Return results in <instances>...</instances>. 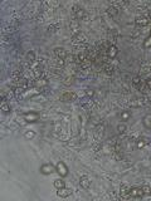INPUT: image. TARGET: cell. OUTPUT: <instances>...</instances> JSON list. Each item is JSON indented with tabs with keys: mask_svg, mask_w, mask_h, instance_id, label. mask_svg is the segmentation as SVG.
<instances>
[{
	"mask_svg": "<svg viewBox=\"0 0 151 201\" xmlns=\"http://www.w3.org/2000/svg\"><path fill=\"white\" fill-rule=\"evenodd\" d=\"M27 60L30 62V63H33V62L35 60V54H34L33 50H29L28 53H27Z\"/></svg>",
	"mask_w": 151,
	"mask_h": 201,
	"instance_id": "obj_22",
	"label": "cell"
},
{
	"mask_svg": "<svg viewBox=\"0 0 151 201\" xmlns=\"http://www.w3.org/2000/svg\"><path fill=\"white\" fill-rule=\"evenodd\" d=\"M53 185H54V187H56L57 190H59V189H62V187H66V182H64V181H63V180H62V179L54 180Z\"/></svg>",
	"mask_w": 151,
	"mask_h": 201,
	"instance_id": "obj_17",
	"label": "cell"
},
{
	"mask_svg": "<svg viewBox=\"0 0 151 201\" xmlns=\"http://www.w3.org/2000/svg\"><path fill=\"white\" fill-rule=\"evenodd\" d=\"M146 87L149 88V89H151V78H149V79H146Z\"/></svg>",
	"mask_w": 151,
	"mask_h": 201,
	"instance_id": "obj_28",
	"label": "cell"
},
{
	"mask_svg": "<svg viewBox=\"0 0 151 201\" xmlns=\"http://www.w3.org/2000/svg\"><path fill=\"white\" fill-rule=\"evenodd\" d=\"M71 30L73 32V34H78L81 32V23L78 19H74L71 22Z\"/></svg>",
	"mask_w": 151,
	"mask_h": 201,
	"instance_id": "obj_13",
	"label": "cell"
},
{
	"mask_svg": "<svg viewBox=\"0 0 151 201\" xmlns=\"http://www.w3.org/2000/svg\"><path fill=\"white\" fill-rule=\"evenodd\" d=\"M54 54L57 55L58 59H64V60H66V58H67V50L64 49V48H62V47H57L56 49H54Z\"/></svg>",
	"mask_w": 151,
	"mask_h": 201,
	"instance_id": "obj_12",
	"label": "cell"
},
{
	"mask_svg": "<svg viewBox=\"0 0 151 201\" xmlns=\"http://www.w3.org/2000/svg\"><path fill=\"white\" fill-rule=\"evenodd\" d=\"M126 130H127V127H126V124H121V123H120L118 124V126H117V131H118V132L120 133H123V132H126Z\"/></svg>",
	"mask_w": 151,
	"mask_h": 201,
	"instance_id": "obj_26",
	"label": "cell"
},
{
	"mask_svg": "<svg viewBox=\"0 0 151 201\" xmlns=\"http://www.w3.org/2000/svg\"><path fill=\"white\" fill-rule=\"evenodd\" d=\"M103 71L107 75H112L113 73V67L111 65V63H103Z\"/></svg>",
	"mask_w": 151,
	"mask_h": 201,
	"instance_id": "obj_16",
	"label": "cell"
},
{
	"mask_svg": "<svg viewBox=\"0 0 151 201\" xmlns=\"http://www.w3.org/2000/svg\"><path fill=\"white\" fill-rule=\"evenodd\" d=\"M40 114L38 112H33V111H30V112H27L23 114V120L25 121V122L28 123H33V122H37L38 120H39Z\"/></svg>",
	"mask_w": 151,
	"mask_h": 201,
	"instance_id": "obj_3",
	"label": "cell"
},
{
	"mask_svg": "<svg viewBox=\"0 0 151 201\" xmlns=\"http://www.w3.org/2000/svg\"><path fill=\"white\" fill-rule=\"evenodd\" d=\"M86 93H87V96L88 97H92V96H93V91H92V89H87V92H86Z\"/></svg>",
	"mask_w": 151,
	"mask_h": 201,
	"instance_id": "obj_29",
	"label": "cell"
},
{
	"mask_svg": "<svg viewBox=\"0 0 151 201\" xmlns=\"http://www.w3.org/2000/svg\"><path fill=\"white\" fill-rule=\"evenodd\" d=\"M48 84V81L47 79H38V81L35 82V86L37 87H44V86Z\"/></svg>",
	"mask_w": 151,
	"mask_h": 201,
	"instance_id": "obj_25",
	"label": "cell"
},
{
	"mask_svg": "<svg viewBox=\"0 0 151 201\" xmlns=\"http://www.w3.org/2000/svg\"><path fill=\"white\" fill-rule=\"evenodd\" d=\"M76 98H77V94H76L74 92H66L59 97V99L62 102H72V100H74Z\"/></svg>",
	"mask_w": 151,
	"mask_h": 201,
	"instance_id": "obj_9",
	"label": "cell"
},
{
	"mask_svg": "<svg viewBox=\"0 0 151 201\" xmlns=\"http://www.w3.org/2000/svg\"><path fill=\"white\" fill-rule=\"evenodd\" d=\"M39 171L42 175H52L54 171H56V166H54L53 164H50V162H48V164H43L42 166L39 167Z\"/></svg>",
	"mask_w": 151,
	"mask_h": 201,
	"instance_id": "obj_1",
	"label": "cell"
},
{
	"mask_svg": "<svg viewBox=\"0 0 151 201\" xmlns=\"http://www.w3.org/2000/svg\"><path fill=\"white\" fill-rule=\"evenodd\" d=\"M130 186L127 185H122L121 186V191H120V194H121V197H123V199H129L130 197Z\"/></svg>",
	"mask_w": 151,
	"mask_h": 201,
	"instance_id": "obj_15",
	"label": "cell"
},
{
	"mask_svg": "<svg viewBox=\"0 0 151 201\" xmlns=\"http://www.w3.org/2000/svg\"><path fill=\"white\" fill-rule=\"evenodd\" d=\"M142 191H144L145 195H150V194H151V187L149 185H145V186H142Z\"/></svg>",
	"mask_w": 151,
	"mask_h": 201,
	"instance_id": "obj_27",
	"label": "cell"
},
{
	"mask_svg": "<svg viewBox=\"0 0 151 201\" xmlns=\"http://www.w3.org/2000/svg\"><path fill=\"white\" fill-rule=\"evenodd\" d=\"M146 143H147V138L146 137H141V138H139V140L136 141V147L137 148H144Z\"/></svg>",
	"mask_w": 151,
	"mask_h": 201,
	"instance_id": "obj_18",
	"label": "cell"
},
{
	"mask_svg": "<svg viewBox=\"0 0 151 201\" xmlns=\"http://www.w3.org/2000/svg\"><path fill=\"white\" fill-rule=\"evenodd\" d=\"M132 86L133 88H136L137 91H142L144 87L146 86V82L141 79V77H139V75H136V77L132 78Z\"/></svg>",
	"mask_w": 151,
	"mask_h": 201,
	"instance_id": "obj_5",
	"label": "cell"
},
{
	"mask_svg": "<svg viewBox=\"0 0 151 201\" xmlns=\"http://www.w3.org/2000/svg\"><path fill=\"white\" fill-rule=\"evenodd\" d=\"M131 116H132V113L130 112V111H121V112L118 113V118L122 121V122H126V121H129L130 118H131Z\"/></svg>",
	"mask_w": 151,
	"mask_h": 201,
	"instance_id": "obj_14",
	"label": "cell"
},
{
	"mask_svg": "<svg viewBox=\"0 0 151 201\" xmlns=\"http://www.w3.org/2000/svg\"><path fill=\"white\" fill-rule=\"evenodd\" d=\"M150 34H151V28H150Z\"/></svg>",
	"mask_w": 151,
	"mask_h": 201,
	"instance_id": "obj_31",
	"label": "cell"
},
{
	"mask_svg": "<svg viewBox=\"0 0 151 201\" xmlns=\"http://www.w3.org/2000/svg\"><path fill=\"white\" fill-rule=\"evenodd\" d=\"M142 45H144V48H145V49H149V48H151V34L146 38L145 40H144Z\"/></svg>",
	"mask_w": 151,
	"mask_h": 201,
	"instance_id": "obj_24",
	"label": "cell"
},
{
	"mask_svg": "<svg viewBox=\"0 0 151 201\" xmlns=\"http://www.w3.org/2000/svg\"><path fill=\"white\" fill-rule=\"evenodd\" d=\"M117 54H118V48L115 44H110V47L107 48V53H106L107 58L108 59H115L117 57Z\"/></svg>",
	"mask_w": 151,
	"mask_h": 201,
	"instance_id": "obj_7",
	"label": "cell"
},
{
	"mask_svg": "<svg viewBox=\"0 0 151 201\" xmlns=\"http://www.w3.org/2000/svg\"><path fill=\"white\" fill-rule=\"evenodd\" d=\"M56 172L61 176V177H67V176H68V167H67V165L64 164L63 161H59L56 165Z\"/></svg>",
	"mask_w": 151,
	"mask_h": 201,
	"instance_id": "obj_2",
	"label": "cell"
},
{
	"mask_svg": "<svg viewBox=\"0 0 151 201\" xmlns=\"http://www.w3.org/2000/svg\"><path fill=\"white\" fill-rule=\"evenodd\" d=\"M0 108H1L3 112H5V113H8L12 111V108H10V106L6 103V100H1V106H0Z\"/></svg>",
	"mask_w": 151,
	"mask_h": 201,
	"instance_id": "obj_21",
	"label": "cell"
},
{
	"mask_svg": "<svg viewBox=\"0 0 151 201\" xmlns=\"http://www.w3.org/2000/svg\"><path fill=\"white\" fill-rule=\"evenodd\" d=\"M107 13H108L110 16H116L118 14V9L116 8V6L111 5V6H108V8H107Z\"/></svg>",
	"mask_w": 151,
	"mask_h": 201,
	"instance_id": "obj_20",
	"label": "cell"
},
{
	"mask_svg": "<svg viewBox=\"0 0 151 201\" xmlns=\"http://www.w3.org/2000/svg\"><path fill=\"white\" fill-rule=\"evenodd\" d=\"M72 195V190L71 189H67V187H62L57 191V196L61 197V199H67Z\"/></svg>",
	"mask_w": 151,
	"mask_h": 201,
	"instance_id": "obj_10",
	"label": "cell"
},
{
	"mask_svg": "<svg viewBox=\"0 0 151 201\" xmlns=\"http://www.w3.org/2000/svg\"><path fill=\"white\" fill-rule=\"evenodd\" d=\"M24 137L27 138V140H33L34 137H35V132L32 130H29V131H27L25 133H24Z\"/></svg>",
	"mask_w": 151,
	"mask_h": 201,
	"instance_id": "obj_23",
	"label": "cell"
},
{
	"mask_svg": "<svg viewBox=\"0 0 151 201\" xmlns=\"http://www.w3.org/2000/svg\"><path fill=\"white\" fill-rule=\"evenodd\" d=\"M73 13H74V15H76V19H78V20H87L88 19L87 13H86L82 8H80L78 5H74L73 6Z\"/></svg>",
	"mask_w": 151,
	"mask_h": 201,
	"instance_id": "obj_4",
	"label": "cell"
},
{
	"mask_svg": "<svg viewBox=\"0 0 151 201\" xmlns=\"http://www.w3.org/2000/svg\"><path fill=\"white\" fill-rule=\"evenodd\" d=\"M80 185H81V187L82 189H84V190H88L90 189V186H91V180L88 176H81V179H80Z\"/></svg>",
	"mask_w": 151,
	"mask_h": 201,
	"instance_id": "obj_11",
	"label": "cell"
},
{
	"mask_svg": "<svg viewBox=\"0 0 151 201\" xmlns=\"http://www.w3.org/2000/svg\"><path fill=\"white\" fill-rule=\"evenodd\" d=\"M135 24H136V26H139V28L146 26L150 24V19H149V16H146V15H139V16H136V19H135Z\"/></svg>",
	"mask_w": 151,
	"mask_h": 201,
	"instance_id": "obj_6",
	"label": "cell"
},
{
	"mask_svg": "<svg viewBox=\"0 0 151 201\" xmlns=\"http://www.w3.org/2000/svg\"><path fill=\"white\" fill-rule=\"evenodd\" d=\"M142 123L146 128H151V114H146L142 118Z\"/></svg>",
	"mask_w": 151,
	"mask_h": 201,
	"instance_id": "obj_19",
	"label": "cell"
},
{
	"mask_svg": "<svg viewBox=\"0 0 151 201\" xmlns=\"http://www.w3.org/2000/svg\"><path fill=\"white\" fill-rule=\"evenodd\" d=\"M145 194L142 191V187H131L130 189V197L132 199H140Z\"/></svg>",
	"mask_w": 151,
	"mask_h": 201,
	"instance_id": "obj_8",
	"label": "cell"
},
{
	"mask_svg": "<svg viewBox=\"0 0 151 201\" xmlns=\"http://www.w3.org/2000/svg\"><path fill=\"white\" fill-rule=\"evenodd\" d=\"M149 19L151 20V10H149Z\"/></svg>",
	"mask_w": 151,
	"mask_h": 201,
	"instance_id": "obj_30",
	"label": "cell"
}]
</instances>
